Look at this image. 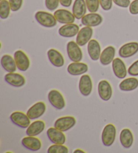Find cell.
I'll use <instances>...</instances> for the list:
<instances>
[{
  "instance_id": "cell-1",
  "label": "cell",
  "mask_w": 138,
  "mask_h": 153,
  "mask_svg": "<svg viewBox=\"0 0 138 153\" xmlns=\"http://www.w3.org/2000/svg\"><path fill=\"white\" fill-rule=\"evenodd\" d=\"M34 17H35L37 22L44 27L52 28L57 25V20L55 18V16L51 13L39 11L36 13Z\"/></svg>"
},
{
  "instance_id": "cell-2",
  "label": "cell",
  "mask_w": 138,
  "mask_h": 153,
  "mask_svg": "<svg viewBox=\"0 0 138 153\" xmlns=\"http://www.w3.org/2000/svg\"><path fill=\"white\" fill-rule=\"evenodd\" d=\"M116 130L113 124H107L103 129L102 132V142L105 146H111L113 145L116 138Z\"/></svg>"
},
{
  "instance_id": "cell-3",
  "label": "cell",
  "mask_w": 138,
  "mask_h": 153,
  "mask_svg": "<svg viewBox=\"0 0 138 153\" xmlns=\"http://www.w3.org/2000/svg\"><path fill=\"white\" fill-rule=\"evenodd\" d=\"M80 46L76 42L71 41L67 44V53L68 57L73 62H81L83 57V53Z\"/></svg>"
},
{
  "instance_id": "cell-4",
  "label": "cell",
  "mask_w": 138,
  "mask_h": 153,
  "mask_svg": "<svg viewBox=\"0 0 138 153\" xmlns=\"http://www.w3.org/2000/svg\"><path fill=\"white\" fill-rule=\"evenodd\" d=\"M76 123V118L73 116L59 117L54 123V127L62 131H67L74 127Z\"/></svg>"
},
{
  "instance_id": "cell-5",
  "label": "cell",
  "mask_w": 138,
  "mask_h": 153,
  "mask_svg": "<svg viewBox=\"0 0 138 153\" xmlns=\"http://www.w3.org/2000/svg\"><path fill=\"white\" fill-rule=\"evenodd\" d=\"M48 99L53 107L58 110L65 107V101L62 94L57 90H51L48 94Z\"/></svg>"
},
{
  "instance_id": "cell-6",
  "label": "cell",
  "mask_w": 138,
  "mask_h": 153,
  "mask_svg": "<svg viewBox=\"0 0 138 153\" xmlns=\"http://www.w3.org/2000/svg\"><path fill=\"white\" fill-rule=\"evenodd\" d=\"M10 120L16 126L21 128H27L30 124V119L27 114L21 111H14L10 115Z\"/></svg>"
},
{
  "instance_id": "cell-7",
  "label": "cell",
  "mask_w": 138,
  "mask_h": 153,
  "mask_svg": "<svg viewBox=\"0 0 138 153\" xmlns=\"http://www.w3.org/2000/svg\"><path fill=\"white\" fill-rule=\"evenodd\" d=\"M14 57L18 70L22 72H26L30 68V62L28 55L24 52L22 50H18L14 53Z\"/></svg>"
},
{
  "instance_id": "cell-8",
  "label": "cell",
  "mask_w": 138,
  "mask_h": 153,
  "mask_svg": "<svg viewBox=\"0 0 138 153\" xmlns=\"http://www.w3.org/2000/svg\"><path fill=\"white\" fill-rule=\"evenodd\" d=\"M98 93L102 101H108L113 95V88L111 84L106 80L100 81L98 86Z\"/></svg>"
},
{
  "instance_id": "cell-9",
  "label": "cell",
  "mask_w": 138,
  "mask_h": 153,
  "mask_svg": "<svg viewBox=\"0 0 138 153\" xmlns=\"http://www.w3.org/2000/svg\"><path fill=\"white\" fill-rule=\"evenodd\" d=\"M47 135L49 140L53 144H64L66 141V137L63 131L55 127L49 128L47 131Z\"/></svg>"
},
{
  "instance_id": "cell-10",
  "label": "cell",
  "mask_w": 138,
  "mask_h": 153,
  "mask_svg": "<svg viewBox=\"0 0 138 153\" xmlns=\"http://www.w3.org/2000/svg\"><path fill=\"white\" fill-rule=\"evenodd\" d=\"M138 52L137 42H130L122 45L119 50V56L122 58H129Z\"/></svg>"
},
{
  "instance_id": "cell-11",
  "label": "cell",
  "mask_w": 138,
  "mask_h": 153,
  "mask_svg": "<svg viewBox=\"0 0 138 153\" xmlns=\"http://www.w3.org/2000/svg\"><path fill=\"white\" fill-rule=\"evenodd\" d=\"M93 35V29L90 26H85L79 30L76 36V43L79 46L82 47L86 45V43L91 40Z\"/></svg>"
},
{
  "instance_id": "cell-12",
  "label": "cell",
  "mask_w": 138,
  "mask_h": 153,
  "mask_svg": "<svg viewBox=\"0 0 138 153\" xmlns=\"http://www.w3.org/2000/svg\"><path fill=\"white\" fill-rule=\"evenodd\" d=\"M46 111V105L44 102L40 101L36 102L33 106L29 108L26 114L30 120H36L45 114Z\"/></svg>"
},
{
  "instance_id": "cell-13",
  "label": "cell",
  "mask_w": 138,
  "mask_h": 153,
  "mask_svg": "<svg viewBox=\"0 0 138 153\" xmlns=\"http://www.w3.org/2000/svg\"><path fill=\"white\" fill-rule=\"evenodd\" d=\"M92 81L89 75L84 74L81 76L79 81V91L82 95L84 97L89 96L92 93Z\"/></svg>"
},
{
  "instance_id": "cell-14",
  "label": "cell",
  "mask_w": 138,
  "mask_h": 153,
  "mask_svg": "<svg viewBox=\"0 0 138 153\" xmlns=\"http://www.w3.org/2000/svg\"><path fill=\"white\" fill-rule=\"evenodd\" d=\"M54 16L57 22L61 24H64V25L73 23L76 19V17L74 16L73 13L65 9L56 10L54 12Z\"/></svg>"
},
{
  "instance_id": "cell-15",
  "label": "cell",
  "mask_w": 138,
  "mask_h": 153,
  "mask_svg": "<svg viewBox=\"0 0 138 153\" xmlns=\"http://www.w3.org/2000/svg\"><path fill=\"white\" fill-rule=\"evenodd\" d=\"M114 74L119 79H124L127 76V68L123 61L120 58H115L112 62Z\"/></svg>"
},
{
  "instance_id": "cell-16",
  "label": "cell",
  "mask_w": 138,
  "mask_h": 153,
  "mask_svg": "<svg viewBox=\"0 0 138 153\" xmlns=\"http://www.w3.org/2000/svg\"><path fill=\"white\" fill-rule=\"evenodd\" d=\"M4 79L10 85L17 87V88L23 86L26 83L25 78L22 74L18 73L8 72L5 75Z\"/></svg>"
},
{
  "instance_id": "cell-17",
  "label": "cell",
  "mask_w": 138,
  "mask_h": 153,
  "mask_svg": "<svg viewBox=\"0 0 138 153\" xmlns=\"http://www.w3.org/2000/svg\"><path fill=\"white\" fill-rule=\"evenodd\" d=\"M103 18L101 15L97 13H90L85 15L81 19L82 24L86 26L90 27H95L99 26L102 22Z\"/></svg>"
},
{
  "instance_id": "cell-18",
  "label": "cell",
  "mask_w": 138,
  "mask_h": 153,
  "mask_svg": "<svg viewBox=\"0 0 138 153\" xmlns=\"http://www.w3.org/2000/svg\"><path fill=\"white\" fill-rule=\"evenodd\" d=\"M79 31L78 25L74 23L67 24L60 27L58 33L60 36L65 38H71L78 35Z\"/></svg>"
},
{
  "instance_id": "cell-19",
  "label": "cell",
  "mask_w": 138,
  "mask_h": 153,
  "mask_svg": "<svg viewBox=\"0 0 138 153\" xmlns=\"http://www.w3.org/2000/svg\"><path fill=\"white\" fill-rule=\"evenodd\" d=\"M22 146L31 151H38L41 149L42 143L40 139L36 136H28L22 140Z\"/></svg>"
},
{
  "instance_id": "cell-20",
  "label": "cell",
  "mask_w": 138,
  "mask_h": 153,
  "mask_svg": "<svg viewBox=\"0 0 138 153\" xmlns=\"http://www.w3.org/2000/svg\"><path fill=\"white\" fill-rule=\"evenodd\" d=\"M88 53L90 59L93 61L100 59L101 55V48L100 43L96 39H91L88 43Z\"/></svg>"
},
{
  "instance_id": "cell-21",
  "label": "cell",
  "mask_w": 138,
  "mask_h": 153,
  "mask_svg": "<svg viewBox=\"0 0 138 153\" xmlns=\"http://www.w3.org/2000/svg\"><path fill=\"white\" fill-rule=\"evenodd\" d=\"M47 56L51 64L55 67L61 68L65 64V59L62 54L57 50L51 49L47 51Z\"/></svg>"
},
{
  "instance_id": "cell-22",
  "label": "cell",
  "mask_w": 138,
  "mask_h": 153,
  "mask_svg": "<svg viewBox=\"0 0 138 153\" xmlns=\"http://www.w3.org/2000/svg\"><path fill=\"white\" fill-rule=\"evenodd\" d=\"M68 72L71 76H79L88 71V66L82 62H73L68 66Z\"/></svg>"
},
{
  "instance_id": "cell-23",
  "label": "cell",
  "mask_w": 138,
  "mask_h": 153,
  "mask_svg": "<svg viewBox=\"0 0 138 153\" xmlns=\"http://www.w3.org/2000/svg\"><path fill=\"white\" fill-rule=\"evenodd\" d=\"M115 48L113 46H108L101 52L100 62L103 65H108L113 62L115 56Z\"/></svg>"
},
{
  "instance_id": "cell-24",
  "label": "cell",
  "mask_w": 138,
  "mask_h": 153,
  "mask_svg": "<svg viewBox=\"0 0 138 153\" xmlns=\"http://www.w3.org/2000/svg\"><path fill=\"white\" fill-rule=\"evenodd\" d=\"M45 128V123L42 120H36L31 123L26 129V133L27 136H36L41 134Z\"/></svg>"
},
{
  "instance_id": "cell-25",
  "label": "cell",
  "mask_w": 138,
  "mask_h": 153,
  "mask_svg": "<svg viewBox=\"0 0 138 153\" xmlns=\"http://www.w3.org/2000/svg\"><path fill=\"white\" fill-rule=\"evenodd\" d=\"M86 9L85 0H75L72 7V13L76 19L80 20L86 15Z\"/></svg>"
},
{
  "instance_id": "cell-26",
  "label": "cell",
  "mask_w": 138,
  "mask_h": 153,
  "mask_svg": "<svg viewBox=\"0 0 138 153\" xmlns=\"http://www.w3.org/2000/svg\"><path fill=\"white\" fill-rule=\"evenodd\" d=\"M1 64L2 68L7 72H15L17 70L14 57L13 58L10 55L6 54L1 57Z\"/></svg>"
},
{
  "instance_id": "cell-27",
  "label": "cell",
  "mask_w": 138,
  "mask_h": 153,
  "mask_svg": "<svg viewBox=\"0 0 138 153\" xmlns=\"http://www.w3.org/2000/svg\"><path fill=\"white\" fill-rule=\"evenodd\" d=\"M119 140L122 146L125 149L131 148L134 143V136L131 131L128 128H125L122 130L119 136Z\"/></svg>"
},
{
  "instance_id": "cell-28",
  "label": "cell",
  "mask_w": 138,
  "mask_h": 153,
  "mask_svg": "<svg viewBox=\"0 0 138 153\" xmlns=\"http://www.w3.org/2000/svg\"><path fill=\"white\" fill-rule=\"evenodd\" d=\"M119 88L122 91H132L138 87V79L129 78L123 80L119 84Z\"/></svg>"
},
{
  "instance_id": "cell-29",
  "label": "cell",
  "mask_w": 138,
  "mask_h": 153,
  "mask_svg": "<svg viewBox=\"0 0 138 153\" xmlns=\"http://www.w3.org/2000/svg\"><path fill=\"white\" fill-rule=\"evenodd\" d=\"M11 7L7 0H1L0 1V17L1 19H7L9 17Z\"/></svg>"
},
{
  "instance_id": "cell-30",
  "label": "cell",
  "mask_w": 138,
  "mask_h": 153,
  "mask_svg": "<svg viewBox=\"0 0 138 153\" xmlns=\"http://www.w3.org/2000/svg\"><path fill=\"white\" fill-rule=\"evenodd\" d=\"M48 153H68L69 152L68 148L63 144H56L50 146L47 150Z\"/></svg>"
},
{
  "instance_id": "cell-31",
  "label": "cell",
  "mask_w": 138,
  "mask_h": 153,
  "mask_svg": "<svg viewBox=\"0 0 138 153\" xmlns=\"http://www.w3.org/2000/svg\"><path fill=\"white\" fill-rule=\"evenodd\" d=\"M87 9L90 13L96 12L99 9L100 0H85Z\"/></svg>"
},
{
  "instance_id": "cell-32",
  "label": "cell",
  "mask_w": 138,
  "mask_h": 153,
  "mask_svg": "<svg viewBox=\"0 0 138 153\" xmlns=\"http://www.w3.org/2000/svg\"><path fill=\"white\" fill-rule=\"evenodd\" d=\"M60 3L59 0H45V6L50 11L56 10Z\"/></svg>"
},
{
  "instance_id": "cell-33",
  "label": "cell",
  "mask_w": 138,
  "mask_h": 153,
  "mask_svg": "<svg viewBox=\"0 0 138 153\" xmlns=\"http://www.w3.org/2000/svg\"><path fill=\"white\" fill-rule=\"evenodd\" d=\"M12 12H17L20 10L23 4V0H9Z\"/></svg>"
},
{
  "instance_id": "cell-34",
  "label": "cell",
  "mask_w": 138,
  "mask_h": 153,
  "mask_svg": "<svg viewBox=\"0 0 138 153\" xmlns=\"http://www.w3.org/2000/svg\"><path fill=\"white\" fill-rule=\"evenodd\" d=\"M129 74L132 76H138V60L135 61V62L130 65L128 70Z\"/></svg>"
},
{
  "instance_id": "cell-35",
  "label": "cell",
  "mask_w": 138,
  "mask_h": 153,
  "mask_svg": "<svg viewBox=\"0 0 138 153\" xmlns=\"http://www.w3.org/2000/svg\"><path fill=\"white\" fill-rule=\"evenodd\" d=\"M113 0H100V5L102 10L105 11H108L113 6Z\"/></svg>"
},
{
  "instance_id": "cell-36",
  "label": "cell",
  "mask_w": 138,
  "mask_h": 153,
  "mask_svg": "<svg viewBox=\"0 0 138 153\" xmlns=\"http://www.w3.org/2000/svg\"><path fill=\"white\" fill-rule=\"evenodd\" d=\"M129 12L132 15L138 14V0H134L130 4Z\"/></svg>"
},
{
  "instance_id": "cell-37",
  "label": "cell",
  "mask_w": 138,
  "mask_h": 153,
  "mask_svg": "<svg viewBox=\"0 0 138 153\" xmlns=\"http://www.w3.org/2000/svg\"><path fill=\"white\" fill-rule=\"evenodd\" d=\"M113 1L117 6L124 7V8L128 7L131 4L130 0H113Z\"/></svg>"
},
{
  "instance_id": "cell-38",
  "label": "cell",
  "mask_w": 138,
  "mask_h": 153,
  "mask_svg": "<svg viewBox=\"0 0 138 153\" xmlns=\"http://www.w3.org/2000/svg\"><path fill=\"white\" fill-rule=\"evenodd\" d=\"M60 4L62 6L68 7L72 4V0H59Z\"/></svg>"
},
{
  "instance_id": "cell-39",
  "label": "cell",
  "mask_w": 138,
  "mask_h": 153,
  "mask_svg": "<svg viewBox=\"0 0 138 153\" xmlns=\"http://www.w3.org/2000/svg\"><path fill=\"white\" fill-rule=\"evenodd\" d=\"M74 153H85L86 152L84 151L83 150H81V149H76V150H74L73 151Z\"/></svg>"
}]
</instances>
